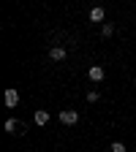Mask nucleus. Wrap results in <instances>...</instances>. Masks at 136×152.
<instances>
[{
  "instance_id": "4",
  "label": "nucleus",
  "mask_w": 136,
  "mask_h": 152,
  "mask_svg": "<svg viewBox=\"0 0 136 152\" xmlns=\"http://www.w3.org/2000/svg\"><path fill=\"white\" fill-rule=\"evenodd\" d=\"M87 76H90L93 82H104V76H106V71H104L101 65H93V68L87 71Z\"/></svg>"
},
{
  "instance_id": "6",
  "label": "nucleus",
  "mask_w": 136,
  "mask_h": 152,
  "mask_svg": "<svg viewBox=\"0 0 136 152\" xmlns=\"http://www.w3.org/2000/svg\"><path fill=\"white\" fill-rule=\"evenodd\" d=\"M90 22H104V8H101V6H95V8L90 11Z\"/></svg>"
},
{
  "instance_id": "5",
  "label": "nucleus",
  "mask_w": 136,
  "mask_h": 152,
  "mask_svg": "<svg viewBox=\"0 0 136 152\" xmlns=\"http://www.w3.org/2000/svg\"><path fill=\"white\" fill-rule=\"evenodd\" d=\"M6 130L8 133H25V125L16 122V120H6Z\"/></svg>"
},
{
  "instance_id": "2",
  "label": "nucleus",
  "mask_w": 136,
  "mask_h": 152,
  "mask_svg": "<svg viewBox=\"0 0 136 152\" xmlns=\"http://www.w3.org/2000/svg\"><path fill=\"white\" fill-rule=\"evenodd\" d=\"M3 101H6V106H8V109H14V106L19 103V92H16L14 87H8V90H6V95H3Z\"/></svg>"
},
{
  "instance_id": "1",
  "label": "nucleus",
  "mask_w": 136,
  "mask_h": 152,
  "mask_svg": "<svg viewBox=\"0 0 136 152\" xmlns=\"http://www.w3.org/2000/svg\"><path fill=\"white\" fill-rule=\"evenodd\" d=\"M60 122L63 125H76V122H79V111H76V109H63L60 111Z\"/></svg>"
},
{
  "instance_id": "7",
  "label": "nucleus",
  "mask_w": 136,
  "mask_h": 152,
  "mask_svg": "<svg viewBox=\"0 0 136 152\" xmlns=\"http://www.w3.org/2000/svg\"><path fill=\"white\" fill-rule=\"evenodd\" d=\"M49 57H52V60H65V49H63V46H54V49L49 52Z\"/></svg>"
},
{
  "instance_id": "10",
  "label": "nucleus",
  "mask_w": 136,
  "mask_h": 152,
  "mask_svg": "<svg viewBox=\"0 0 136 152\" xmlns=\"http://www.w3.org/2000/svg\"><path fill=\"white\" fill-rule=\"evenodd\" d=\"M112 152H125V144H123V141H114V144H112Z\"/></svg>"
},
{
  "instance_id": "8",
  "label": "nucleus",
  "mask_w": 136,
  "mask_h": 152,
  "mask_svg": "<svg viewBox=\"0 0 136 152\" xmlns=\"http://www.w3.org/2000/svg\"><path fill=\"white\" fill-rule=\"evenodd\" d=\"M112 33H114V27H112V25H109V22H106V25H104V27H101V35H104V38H109V35H112Z\"/></svg>"
},
{
  "instance_id": "9",
  "label": "nucleus",
  "mask_w": 136,
  "mask_h": 152,
  "mask_svg": "<svg viewBox=\"0 0 136 152\" xmlns=\"http://www.w3.org/2000/svg\"><path fill=\"white\" fill-rule=\"evenodd\" d=\"M98 98H101V95H98V90H90V92H87V101H90V103H95Z\"/></svg>"
},
{
  "instance_id": "3",
  "label": "nucleus",
  "mask_w": 136,
  "mask_h": 152,
  "mask_svg": "<svg viewBox=\"0 0 136 152\" xmlns=\"http://www.w3.org/2000/svg\"><path fill=\"white\" fill-rule=\"evenodd\" d=\"M33 122H35L38 128H44V125L49 122V111H46V109H38V111L33 114Z\"/></svg>"
}]
</instances>
